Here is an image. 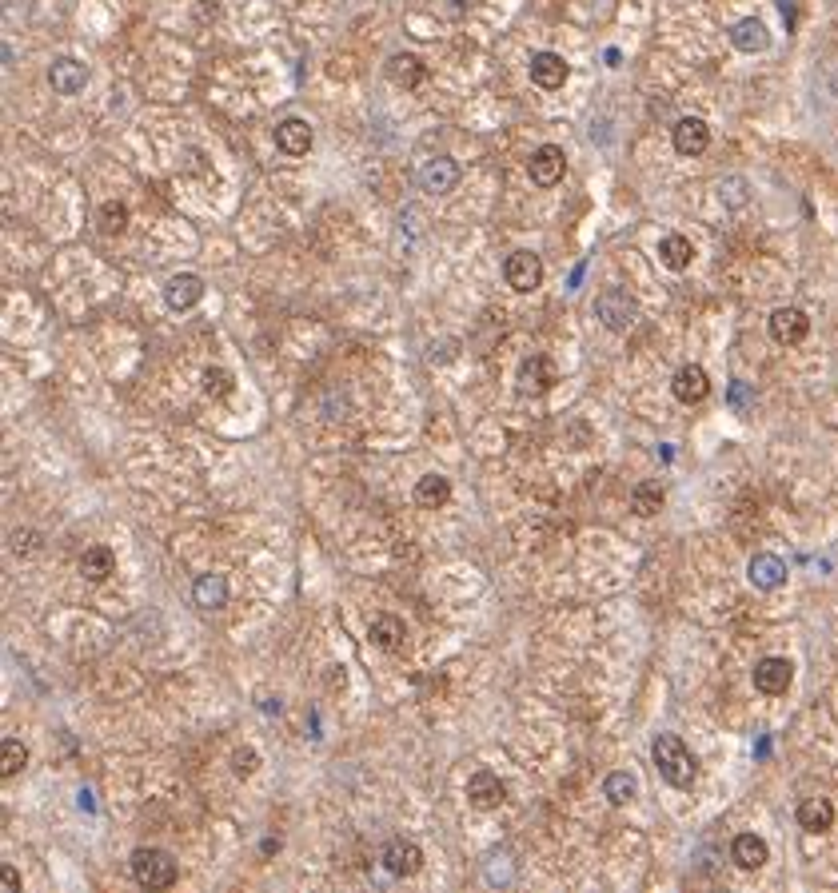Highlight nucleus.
<instances>
[{
	"instance_id": "8",
	"label": "nucleus",
	"mask_w": 838,
	"mask_h": 893,
	"mask_svg": "<svg viewBox=\"0 0 838 893\" xmlns=\"http://www.w3.org/2000/svg\"><path fill=\"white\" fill-rule=\"evenodd\" d=\"M380 862H384V870H388L392 878H416L419 870H423V850H419L412 838H392V842L384 846Z\"/></svg>"
},
{
	"instance_id": "27",
	"label": "nucleus",
	"mask_w": 838,
	"mask_h": 893,
	"mask_svg": "<svg viewBox=\"0 0 838 893\" xmlns=\"http://www.w3.org/2000/svg\"><path fill=\"white\" fill-rule=\"evenodd\" d=\"M451 499V483L443 479V475H423L416 483V503L423 511H435V507H443Z\"/></svg>"
},
{
	"instance_id": "35",
	"label": "nucleus",
	"mask_w": 838,
	"mask_h": 893,
	"mask_svg": "<svg viewBox=\"0 0 838 893\" xmlns=\"http://www.w3.org/2000/svg\"><path fill=\"white\" fill-rule=\"evenodd\" d=\"M731 399H735V407H747V387L735 383V387H731Z\"/></svg>"
},
{
	"instance_id": "11",
	"label": "nucleus",
	"mask_w": 838,
	"mask_h": 893,
	"mask_svg": "<svg viewBox=\"0 0 838 893\" xmlns=\"http://www.w3.org/2000/svg\"><path fill=\"white\" fill-rule=\"evenodd\" d=\"M467 802H471L475 810H495V806H503V802H507V786H503V778H499L495 770H475V774L467 778Z\"/></svg>"
},
{
	"instance_id": "4",
	"label": "nucleus",
	"mask_w": 838,
	"mask_h": 893,
	"mask_svg": "<svg viewBox=\"0 0 838 893\" xmlns=\"http://www.w3.org/2000/svg\"><path fill=\"white\" fill-rule=\"evenodd\" d=\"M767 331H771L775 343L795 347V343H803L811 335V315L803 307H775L771 319H767Z\"/></svg>"
},
{
	"instance_id": "1",
	"label": "nucleus",
	"mask_w": 838,
	"mask_h": 893,
	"mask_svg": "<svg viewBox=\"0 0 838 893\" xmlns=\"http://www.w3.org/2000/svg\"><path fill=\"white\" fill-rule=\"evenodd\" d=\"M651 758H655V766H659L667 786H675V790H691L695 786L699 770H695V758H691V750H687V742L679 734H659L655 746H651Z\"/></svg>"
},
{
	"instance_id": "23",
	"label": "nucleus",
	"mask_w": 838,
	"mask_h": 893,
	"mask_svg": "<svg viewBox=\"0 0 838 893\" xmlns=\"http://www.w3.org/2000/svg\"><path fill=\"white\" fill-rule=\"evenodd\" d=\"M731 44H735L739 52H767V48H771V32H767L763 20L747 16V20H739V24L731 28Z\"/></svg>"
},
{
	"instance_id": "29",
	"label": "nucleus",
	"mask_w": 838,
	"mask_h": 893,
	"mask_svg": "<svg viewBox=\"0 0 838 893\" xmlns=\"http://www.w3.org/2000/svg\"><path fill=\"white\" fill-rule=\"evenodd\" d=\"M663 499H667V495H663L659 483H639V487L631 491V511L647 519V515H655V511L663 507Z\"/></svg>"
},
{
	"instance_id": "14",
	"label": "nucleus",
	"mask_w": 838,
	"mask_h": 893,
	"mask_svg": "<svg viewBox=\"0 0 838 893\" xmlns=\"http://www.w3.org/2000/svg\"><path fill=\"white\" fill-rule=\"evenodd\" d=\"M48 84H52L56 96H76V92H84V84H88V68H84L80 60H72V56H60V60H52V68H48Z\"/></svg>"
},
{
	"instance_id": "9",
	"label": "nucleus",
	"mask_w": 838,
	"mask_h": 893,
	"mask_svg": "<svg viewBox=\"0 0 838 893\" xmlns=\"http://www.w3.org/2000/svg\"><path fill=\"white\" fill-rule=\"evenodd\" d=\"M515 383H519L523 395H543V391H551V387L559 383V371H555V363H551L547 355H527V359L519 363Z\"/></svg>"
},
{
	"instance_id": "24",
	"label": "nucleus",
	"mask_w": 838,
	"mask_h": 893,
	"mask_svg": "<svg viewBox=\"0 0 838 893\" xmlns=\"http://www.w3.org/2000/svg\"><path fill=\"white\" fill-rule=\"evenodd\" d=\"M659 260H663V268H671V272H687V268H691V260H695V248H691V240H687V236L671 232V236H663V240H659Z\"/></svg>"
},
{
	"instance_id": "22",
	"label": "nucleus",
	"mask_w": 838,
	"mask_h": 893,
	"mask_svg": "<svg viewBox=\"0 0 838 893\" xmlns=\"http://www.w3.org/2000/svg\"><path fill=\"white\" fill-rule=\"evenodd\" d=\"M795 818H799V826L807 834H827L835 826V806L827 798H807V802H799Z\"/></svg>"
},
{
	"instance_id": "25",
	"label": "nucleus",
	"mask_w": 838,
	"mask_h": 893,
	"mask_svg": "<svg viewBox=\"0 0 838 893\" xmlns=\"http://www.w3.org/2000/svg\"><path fill=\"white\" fill-rule=\"evenodd\" d=\"M80 575H84L88 583H104L108 575H116V555H112V547H88V551L80 555Z\"/></svg>"
},
{
	"instance_id": "2",
	"label": "nucleus",
	"mask_w": 838,
	"mask_h": 893,
	"mask_svg": "<svg viewBox=\"0 0 838 893\" xmlns=\"http://www.w3.org/2000/svg\"><path fill=\"white\" fill-rule=\"evenodd\" d=\"M128 870H132L136 886H144V890H172L176 878H180L172 854H168V850H156V846H140V850H132Z\"/></svg>"
},
{
	"instance_id": "6",
	"label": "nucleus",
	"mask_w": 838,
	"mask_h": 893,
	"mask_svg": "<svg viewBox=\"0 0 838 893\" xmlns=\"http://www.w3.org/2000/svg\"><path fill=\"white\" fill-rule=\"evenodd\" d=\"M503 280L511 292H535L543 284V260L535 252H511L507 264H503Z\"/></svg>"
},
{
	"instance_id": "20",
	"label": "nucleus",
	"mask_w": 838,
	"mask_h": 893,
	"mask_svg": "<svg viewBox=\"0 0 838 893\" xmlns=\"http://www.w3.org/2000/svg\"><path fill=\"white\" fill-rule=\"evenodd\" d=\"M731 862H735L739 870H763V866L771 862V846H767L759 834H739V838L731 842Z\"/></svg>"
},
{
	"instance_id": "34",
	"label": "nucleus",
	"mask_w": 838,
	"mask_h": 893,
	"mask_svg": "<svg viewBox=\"0 0 838 893\" xmlns=\"http://www.w3.org/2000/svg\"><path fill=\"white\" fill-rule=\"evenodd\" d=\"M4 890H20V874L12 866H4Z\"/></svg>"
},
{
	"instance_id": "32",
	"label": "nucleus",
	"mask_w": 838,
	"mask_h": 893,
	"mask_svg": "<svg viewBox=\"0 0 838 893\" xmlns=\"http://www.w3.org/2000/svg\"><path fill=\"white\" fill-rule=\"evenodd\" d=\"M204 395H212V399L232 395V375H228L224 367H208V371H204Z\"/></svg>"
},
{
	"instance_id": "12",
	"label": "nucleus",
	"mask_w": 838,
	"mask_h": 893,
	"mask_svg": "<svg viewBox=\"0 0 838 893\" xmlns=\"http://www.w3.org/2000/svg\"><path fill=\"white\" fill-rule=\"evenodd\" d=\"M671 144H675L679 156H703L707 144H711V128H707V120H699V116H683V120L671 128Z\"/></svg>"
},
{
	"instance_id": "26",
	"label": "nucleus",
	"mask_w": 838,
	"mask_h": 893,
	"mask_svg": "<svg viewBox=\"0 0 838 893\" xmlns=\"http://www.w3.org/2000/svg\"><path fill=\"white\" fill-rule=\"evenodd\" d=\"M192 598H196V606H204V610H220V606H228V579H224V575H200L196 587H192Z\"/></svg>"
},
{
	"instance_id": "21",
	"label": "nucleus",
	"mask_w": 838,
	"mask_h": 893,
	"mask_svg": "<svg viewBox=\"0 0 838 893\" xmlns=\"http://www.w3.org/2000/svg\"><path fill=\"white\" fill-rule=\"evenodd\" d=\"M368 638H372L380 650H404V642H408V626H404V618H396V614H380V618H372Z\"/></svg>"
},
{
	"instance_id": "7",
	"label": "nucleus",
	"mask_w": 838,
	"mask_h": 893,
	"mask_svg": "<svg viewBox=\"0 0 838 893\" xmlns=\"http://www.w3.org/2000/svg\"><path fill=\"white\" fill-rule=\"evenodd\" d=\"M459 164L451 160V156H431V160H423V168H419V188L427 192V196H447V192H455L459 188Z\"/></svg>"
},
{
	"instance_id": "30",
	"label": "nucleus",
	"mask_w": 838,
	"mask_h": 893,
	"mask_svg": "<svg viewBox=\"0 0 838 893\" xmlns=\"http://www.w3.org/2000/svg\"><path fill=\"white\" fill-rule=\"evenodd\" d=\"M100 232L104 236H120L124 228H128V208L120 204V200H108V204H100Z\"/></svg>"
},
{
	"instance_id": "17",
	"label": "nucleus",
	"mask_w": 838,
	"mask_h": 893,
	"mask_svg": "<svg viewBox=\"0 0 838 893\" xmlns=\"http://www.w3.org/2000/svg\"><path fill=\"white\" fill-rule=\"evenodd\" d=\"M276 148H280L284 156H308V148H312V124L300 120V116L280 120V124H276Z\"/></svg>"
},
{
	"instance_id": "18",
	"label": "nucleus",
	"mask_w": 838,
	"mask_h": 893,
	"mask_svg": "<svg viewBox=\"0 0 838 893\" xmlns=\"http://www.w3.org/2000/svg\"><path fill=\"white\" fill-rule=\"evenodd\" d=\"M200 299H204V280L192 276V272H180V276H172V280L164 284V303H168L172 311H188V307H196Z\"/></svg>"
},
{
	"instance_id": "3",
	"label": "nucleus",
	"mask_w": 838,
	"mask_h": 893,
	"mask_svg": "<svg viewBox=\"0 0 838 893\" xmlns=\"http://www.w3.org/2000/svg\"><path fill=\"white\" fill-rule=\"evenodd\" d=\"M595 315H599L603 327H611V331H631L635 319H639V303L627 296L623 288H607L603 296L595 299Z\"/></svg>"
},
{
	"instance_id": "19",
	"label": "nucleus",
	"mask_w": 838,
	"mask_h": 893,
	"mask_svg": "<svg viewBox=\"0 0 838 893\" xmlns=\"http://www.w3.org/2000/svg\"><path fill=\"white\" fill-rule=\"evenodd\" d=\"M384 72H388V80H392L396 88H419V84L427 80V64L419 60L416 52H396V56H388Z\"/></svg>"
},
{
	"instance_id": "10",
	"label": "nucleus",
	"mask_w": 838,
	"mask_h": 893,
	"mask_svg": "<svg viewBox=\"0 0 838 893\" xmlns=\"http://www.w3.org/2000/svg\"><path fill=\"white\" fill-rule=\"evenodd\" d=\"M791 682H795V666H791V658H763V662H755V690L759 694H787L791 690Z\"/></svg>"
},
{
	"instance_id": "28",
	"label": "nucleus",
	"mask_w": 838,
	"mask_h": 893,
	"mask_svg": "<svg viewBox=\"0 0 838 893\" xmlns=\"http://www.w3.org/2000/svg\"><path fill=\"white\" fill-rule=\"evenodd\" d=\"M639 794V782H635V774H607V782H603V798L611 802V806H627L631 798Z\"/></svg>"
},
{
	"instance_id": "31",
	"label": "nucleus",
	"mask_w": 838,
	"mask_h": 893,
	"mask_svg": "<svg viewBox=\"0 0 838 893\" xmlns=\"http://www.w3.org/2000/svg\"><path fill=\"white\" fill-rule=\"evenodd\" d=\"M24 762H28V750H24V742H16V738H4V762H0V774H4V778H16V774L24 770Z\"/></svg>"
},
{
	"instance_id": "15",
	"label": "nucleus",
	"mask_w": 838,
	"mask_h": 893,
	"mask_svg": "<svg viewBox=\"0 0 838 893\" xmlns=\"http://www.w3.org/2000/svg\"><path fill=\"white\" fill-rule=\"evenodd\" d=\"M671 391H675L679 403H703V399L711 395V379H707V371H703L699 363H687V367L675 371Z\"/></svg>"
},
{
	"instance_id": "16",
	"label": "nucleus",
	"mask_w": 838,
	"mask_h": 893,
	"mask_svg": "<svg viewBox=\"0 0 838 893\" xmlns=\"http://www.w3.org/2000/svg\"><path fill=\"white\" fill-rule=\"evenodd\" d=\"M567 76H571V68H567V60H563L559 52H535V56H531V80H535L539 88L555 92V88L567 84Z\"/></svg>"
},
{
	"instance_id": "5",
	"label": "nucleus",
	"mask_w": 838,
	"mask_h": 893,
	"mask_svg": "<svg viewBox=\"0 0 838 893\" xmlns=\"http://www.w3.org/2000/svg\"><path fill=\"white\" fill-rule=\"evenodd\" d=\"M563 172H567V156H563L559 144H539V148L531 152L527 176H531L535 188H555V184L563 180Z\"/></svg>"
},
{
	"instance_id": "13",
	"label": "nucleus",
	"mask_w": 838,
	"mask_h": 893,
	"mask_svg": "<svg viewBox=\"0 0 838 893\" xmlns=\"http://www.w3.org/2000/svg\"><path fill=\"white\" fill-rule=\"evenodd\" d=\"M747 579H751L755 591H779L787 583V563L779 555H771V551H759L747 563Z\"/></svg>"
},
{
	"instance_id": "33",
	"label": "nucleus",
	"mask_w": 838,
	"mask_h": 893,
	"mask_svg": "<svg viewBox=\"0 0 838 893\" xmlns=\"http://www.w3.org/2000/svg\"><path fill=\"white\" fill-rule=\"evenodd\" d=\"M256 766H260V754H256L252 746H244V750L232 754V774H236V778H252Z\"/></svg>"
}]
</instances>
